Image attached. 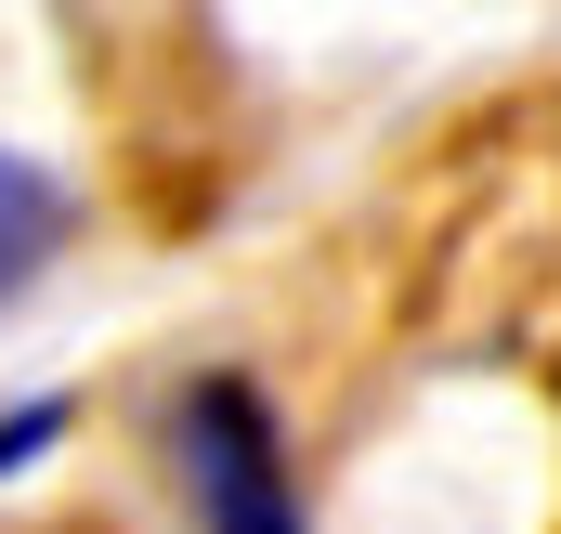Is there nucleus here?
<instances>
[{"mask_svg": "<svg viewBox=\"0 0 561 534\" xmlns=\"http://www.w3.org/2000/svg\"><path fill=\"white\" fill-rule=\"evenodd\" d=\"M170 483H183V522L196 534H313L300 469H287V417L236 365L183 379V404H170Z\"/></svg>", "mask_w": 561, "mask_h": 534, "instance_id": "1", "label": "nucleus"}, {"mask_svg": "<svg viewBox=\"0 0 561 534\" xmlns=\"http://www.w3.org/2000/svg\"><path fill=\"white\" fill-rule=\"evenodd\" d=\"M66 222H79V196H66L39 156H13V143H0V300H26V287H39V262L66 248Z\"/></svg>", "mask_w": 561, "mask_h": 534, "instance_id": "2", "label": "nucleus"}, {"mask_svg": "<svg viewBox=\"0 0 561 534\" xmlns=\"http://www.w3.org/2000/svg\"><path fill=\"white\" fill-rule=\"evenodd\" d=\"M66 443V392H39V404H0V483L26 469V456H53Z\"/></svg>", "mask_w": 561, "mask_h": 534, "instance_id": "3", "label": "nucleus"}]
</instances>
